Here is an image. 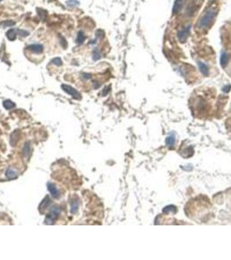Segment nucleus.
Masks as SVG:
<instances>
[{"mask_svg":"<svg viewBox=\"0 0 231 260\" xmlns=\"http://www.w3.org/2000/svg\"><path fill=\"white\" fill-rule=\"evenodd\" d=\"M216 16H217V8L215 6L209 7L204 11V13L203 14L201 18L199 19V22L197 24V27L199 29L209 28L211 25V24L214 22Z\"/></svg>","mask_w":231,"mask_h":260,"instance_id":"f257e3e1","label":"nucleus"},{"mask_svg":"<svg viewBox=\"0 0 231 260\" xmlns=\"http://www.w3.org/2000/svg\"><path fill=\"white\" fill-rule=\"evenodd\" d=\"M60 213H61V210L58 206H53L51 209L50 213L48 214L47 218L45 219V223L48 225H52L54 223V221L58 219V217L60 215Z\"/></svg>","mask_w":231,"mask_h":260,"instance_id":"f03ea898","label":"nucleus"},{"mask_svg":"<svg viewBox=\"0 0 231 260\" xmlns=\"http://www.w3.org/2000/svg\"><path fill=\"white\" fill-rule=\"evenodd\" d=\"M190 25L186 26L185 28H183L182 30H180L177 32V38L179 40L180 43H185L190 36Z\"/></svg>","mask_w":231,"mask_h":260,"instance_id":"7ed1b4c3","label":"nucleus"},{"mask_svg":"<svg viewBox=\"0 0 231 260\" xmlns=\"http://www.w3.org/2000/svg\"><path fill=\"white\" fill-rule=\"evenodd\" d=\"M61 88H63L64 91H65L66 93H68L69 95H70L71 96H73L74 98L76 99H78L80 100L81 99V95L78 91H77L75 88H73L71 86H69V85H66V84H63L61 86Z\"/></svg>","mask_w":231,"mask_h":260,"instance_id":"20e7f679","label":"nucleus"},{"mask_svg":"<svg viewBox=\"0 0 231 260\" xmlns=\"http://www.w3.org/2000/svg\"><path fill=\"white\" fill-rule=\"evenodd\" d=\"M47 187H48V190L50 191L51 194L52 195L53 198L55 199H58L60 197V191L59 189L55 186V184L51 183V182H49L47 183Z\"/></svg>","mask_w":231,"mask_h":260,"instance_id":"39448f33","label":"nucleus"},{"mask_svg":"<svg viewBox=\"0 0 231 260\" xmlns=\"http://www.w3.org/2000/svg\"><path fill=\"white\" fill-rule=\"evenodd\" d=\"M26 49L27 50L30 51L31 53H35V54H41L43 50V47L41 44H30L27 46Z\"/></svg>","mask_w":231,"mask_h":260,"instance_id":"423d86ee","label":"nucleus"},{"mask_svg":"<svg viewBox=\"0 0 231 260\" xmlns=\"http://www.w3.org/2000/svg\"><path fill=\"white\" fill-rule=\"evenodd\" d=\"M182 6H183V0H175L172 10L173 14H178L182 11Z\"/></svg>","mask_w":231,"mask_h":260,"instance_id":"0eeeda50","label":"nucleus"},{"mask_svg":"<svg viewBox=\"0 0 231 260\" xmlns=\"http://www.w3.org/2000/svg\"><path fill=\"white\" fill-rule=\"evenodd\" d=\"M198 64V67H199V70L200 71L202 72V74L204 76H208L209 75V67L206 63H204L203 62H201V61H198L197 63Z\"/></svg>","mask_w":231,"mask_h":260,"instance_id":"6e6552de","label":"nucleus"},{"mask_svg":"<svg viewBox=\"0 0 231 260\" xmlns=\"http://www.w3.org/2000/svg\"><path fill=\"white\" fill-rule=\"evenodd\" d=\"M50 204H51V199H50V198H49L48 196H47V197H45V198L43 199V200L42 201L40 206H39V210H40V212L43 213L44 212V210H46V209L48 208V206H49Z\"/></svg>","mask_w":231,"mask_h":260,"instance_id":"1a4fd4ad","label":"nucleus"},{"mask_svg":"<svg viewBox=\"0 0 231 260\" xmlns=\"http://www.w3.org/2000/svg\"><path fill=\"white\" fill-rule=\"evenodd\" d=\"M228 60H229V56L228 55L227 52H222V53L221 54V57H220V63H221V66L222 68H225L228 63Z\"/></svg>","mask_w":231,"mask_h":260,"instance_id":"9d476101","label":"nucleus"},{"mask_svg":"<svg viewBox=\"0 0 231 260\" xmlns=\"http://www.w3.org/2000/svg\"><path fill=\"white\" fill-rule=\"evenodd\" d=\"M78 205H79V201L77 199H76V198L70 201V213H76V212L77 211Z\"/></svg>","mask_w":231,"mask_h":260,"instance_id":"9b49d317","label":"nucleus"},{"mask_svg":"<svg viewBox=\"0 0 231 260\" xmlns=\"http://www.w3.org/2000/svg\"><path fill=\"white\" fill-rule=\"evenodd\" d=\"M6 36H7V37L9 38V40L13 41V40H15V38H16V36H17V30H16L15 29H11L10 30H8V31H7Z\"/></svg>","mask_w":231,"mask_h":260,"instance_id":"f8f14e48","label":"nucleus"},{"mask_svg":"<svg viewBox=\"0 0 231 260\" xmlns=\"http://www.w3.org/2000/svg\"><path fill=\"white\" fill-rule=\"evenodd\" d=\"M6 176L9 178V179H15L17 178V173L14 169L12 168H9L6 172Z\"/></svg>","mask_w":231,"mask_h":260,"instance_id":"ddd939ff","label":"nucleus"},{"mask_svg":"<svg viewBox=\"0 0 231 260\" xmlns=\"http://www.w3.org/2000/svg\"><path fill=\"white\" fill-rule=\"evenodd\" d=\"M175 141V136H174V135H169V136H168L167 139H166V144H167L168 147H172V146H174Z\"/></svg>","mask_w":231,"mask_h":260,"instance_id":"4468645a","label":"nucleus"},{"mask_svg":"<svg viewBox=\"0 0 231 260\" xmlns=\"http://www.w3.org/2000/svg\"><path fill=\"white\" fill-rule=\"evenodd\" d=\"M14 106H15V104H14L12 101H10V100H7V101H4V107H5L6 109H12Z\"/></svg>","mask_w":231,"mask_h":260,"instance_id":"2eb2a0df","label":"nucleus"},{"mask_svg":"<svg viewBox=\"0 0 231 260\" xmlns=\"http://www.w3.org/2000/svg\"><path fill=\"white\" fill-rule=\"evenodd\" d=\"M84 39H85V36H84L83 33L82 31L79 32L78 35H77V43L80 44V43H82L84 41Z\"/></svg>","mask_w":231,"mask_h":260,"instance_id":"dca6fc26","label":"nucleus"},{"mask_svg":"<svg viewBox=\"0 0 231 260\" xmlns=\"http://www.w3.org/2000/svg\"><path fill=\"white\" fill-rule=\"evenodd\" d=\"M52 63H54L55 64H57V65H61L62 64V61H61V59L60 58H55L53 61H52Z\"/></svg>","mask_w":231,"mask_h":260,"instance_id":"f3484780","label":"nucleus"},{"mask_svg":"<svg viewBox=\"0 0 231 260\" xmlns=\"http://www.w3.org/2000/svg\"><path fill=\"white\" fill-rule=\"evenodd\" d=\"M222 89H223V91H224V92H228V91L231 89V86H230V85H226V86H224V87H223V88H222Z\"/></svg>","mask_w":231,"mask_h":260,"instance_id":"a211bd4d","label":"nucleus"},{"mask_svg":"<svg viewBox=\"0 0 231 260\" xmlns=\"http://www.w3.org/2000/svg\"><path fill=\"white\" fill-rule=\"evenodd\" d=\"M67 4H68V5H78V3L76 2V1H69Z\"/></svg>","mask_w":231,"mask_h":260,"instance_id":"6ab92c4d","label":"nucleus"},{"mask_svg":"<svg viewBox=\"0 0 231 260\" xmlns=\"http://www.w3.org/2000/svg\"><path fill=\"white\" fill-rule=\"evenodd\" d=\"M1 1H2V0H0V2H1Z\"/></svg>","mask_w":231,"mask_h":260,"instance_id":"aec40b11","label":"nucleus"}]
</instances>
